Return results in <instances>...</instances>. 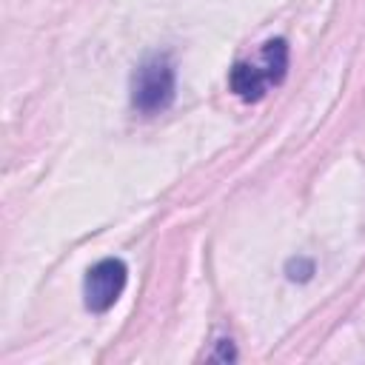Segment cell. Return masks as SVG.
<instances>
[{
  "label": "cell",
  "mask_w": 365,
  "mask_h": 365,
  "mask_svg": "<svg viewBox=\"0 0 365 365\" xmlns=\"http://www.w3.org/2000/svg\"><path fill=\"white\" fill-rule=\"evenodd\" d=\"M177 74L168 54L145 57L131 74V106L140 114H160L174 103Z\"/></svg>",
  "instance_id": "7a4b0ae2"
},
{
  "label": "cell",
  "mask_w": 365,
  "mask_h": 365,
  "mask_svg": "<svg viewBox=\"0 0 365 365\" xmlns=\"http://www.w3.org/2000/svg\"><path fill=\"white\" fill-rule=\"evenodd\" d=\"M288 71V43L285 37H271L259 46L254 60H237L228 71V86L242 103H259L271 88L285 80Z\"/></svg>",
  "instance_id": "6da1fadb"
},
{
  "label": "cell",
  "mask_w": 365,
  "mask_h": 365,
  "mask_svg": "<svg viewBox=\"0 0 365 365\" xmlns=\"http://www.w3.org/2000/svg\"><path fill=\"white\" fill-rule=\"evenodd\" d=\"M125 279H128V268L123 259L117 257H106L100 262H94L88 271H86V279H83V297H86V308L94 311V314H103L108 311L123 288H125Z\"/></svg>",
  "instance_id": "3957f363"
}]
</instances>
